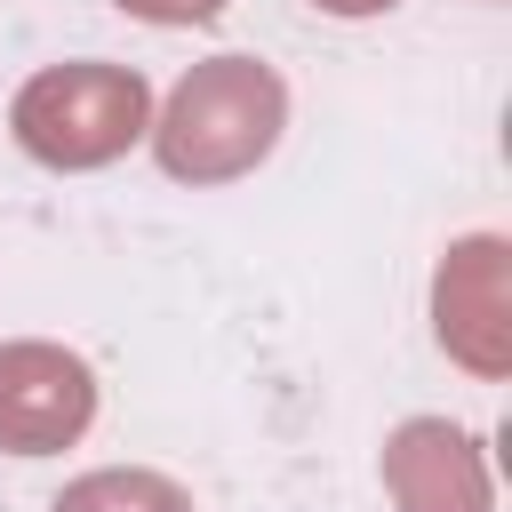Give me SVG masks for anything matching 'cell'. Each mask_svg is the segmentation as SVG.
<instances>
[{
    "instance_id": "5b68a950",
    "label": "cell",
    "mask_w": 512,
    "mask_h": 512,
    "mask_svg": "<svg viewBox=\"0 0 512 512\" xmlns=\"http://www.w3.org/2000/svg\"><path fill=\"white\" fill-rule=\"evenodd\" d=\"M440 344L480 376H504V240H464L440 264Z\"/></svg>"
},
{
    "instance_id": "277c9868",
    "label": "cell",
    "mask_w": 512,
    "mask_h": 512,
    "mask_svg": "<svg viewBox=\"0 0 512 512\" xmlns=\"http://www.w3.org/2000/svg\"><path fill=\"white\" fill-rule=\"evenodd\" d=\"M384 488L400 496V512H488V472L472 456V440L456 424H400L384 448Z\"/></svg>"
},
{
    "instance_id": "ba28073f",
    "label": "cell",
    "mask_w": 512,
    "mask_h": 512,
    "mask_svg": "<svg viewBox=\"0 0 512 512\" xmlns=\"http://www.w3.org/2000/svg\"><path fill=\"white\" fill-rule=\"evenodd\" d=\"M312 8H328V16H376V8H392V0H312Z\"/></svg>"
},
{
    "instance_id": "52a82bcc",
    "label": "cell",
    "mask_w": 512,
    "mask_h": 512,
    "mask_svg": "<svg viewBox=\"0 0 512 512\" xmlns=\"http://www.w3.org/2000/svg\"><path fill=\"white\" fill-rule=\"evenodd\" d=\"M112 8H128V16H144V24H208L224 0H112Z\"/></svg>"
},
{
    "instance_id": "3957f363",
    "label": "cell",
    "mask_w": 512,
    "mask_h": 512,
    "mask_svg": "<svg viewBox=\"0 0 512 512\" xmlns=\"http://www.w3.org/2000/svg\"><path fill=\"white\" fill-rule=\"evenodd\" d=\"M96 416V376L88 360L56 352V344H0V448L16 456H48L72 448Z\"/></svg>"
},
{
    "instance_id": "6da1fadb",
    "label": "cell",
    "mask_w": 512,
    "mask_h": 512,
    "mask_svg": "<svg viewBox=\"0 0 512 512\" xmlns=\"http://www.w3.org/2000/svg\"><path fill=\"white\" fill-rule=\"evenodd\" d=\"M280 120H288V88H280L272 64L208 56L176 80L168 112L152 120V152L184 184H232L280 144Z\"/></svg>"
},
{
    "instance_id": "7a4b0ae2",
    "label": "cell",
    "mask_w": 512,
    "mask_h": 512,
    "mask_svg": "<svg viewBox=\"0 0 512 512\" xmlns=\"http://www.w3.org/2000/svg\"><path fill=\"white\" fill-rule=\"evenodd\" d=\"M8 128L48 168H104L152 128V88L128 64H48L16 88Z\"/></svg>"
},
{
    "instance_id": "8992f818",
    "label": "cell",
    "mask_w": 512,
    "mask_h": 512,
    "mask_svg": "<svg viewBox=\"0 0 512 512\" xmlns=\"http://www.w3.org/2000/svg\"><path fill=\"white\" fill-rule=\"evenodd\" d=\"M56 512H192V496L168 480V472H88V480H72L64 496H56Z\"/></svg>"
}]
</instances>
